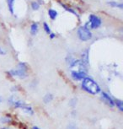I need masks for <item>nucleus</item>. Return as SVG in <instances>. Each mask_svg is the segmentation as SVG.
I'll return each mask as SVG.
<instances>
[{
    "mask_svg": "<svg viewBox=\"0 0 123 129\" xmlns=\"http://www.w3.org/2000/svg\"><path fill=\"white\" fill-rule=\"evenodd\" d=\"M82 89L91 95H97L100 92V87L91 78L86 77L82 80Z\"/></svg>",
    "mask_w": 123,
    "mask_h": 129,
    "instance_id": "f257e3e1",
    "label": "nucleus"
},
{
    "mask_svg": "<svg viewBox=\"0 0 123 129\" xmlns=\"http://www.w3.org/2000/svg\"><path fill=\"white\" fill-rule=\"evenodd\" d=\"M8 73L13 77H19L20 79H24L27 76V66L24 63H19L17 69H12L8 71Z\"/></svg>",
    "mask_w": 123,
    "mask_h": 129,
    "instance_id": "f03ea898",
    "label": "nucleus"
},
{
    "mask_svg": "<svg viewBox=\"0 0 123 129\" xmlns=\"http://www.w3.org/2000/svg\"><path fill=\"white\" fill-rule=\"evenodd\" d=\"M78 36L82 41H88L92 38V33L88 28V25L85 24L79 28L78 30Z\"/></svg>",
    "mask_w": 123,
    "mask_h": 129,
    "instance_id": "7ed1b4c3",
    "label": "nucleus"
},
{
    "mask_svg": "<svg viewBox=\"0 0 123 129\" xmlns=\"http://www.w3.org/2000/svg\"><path fill=\"white\" fill-rule=\"evenodd\" d=\"M89 22L90 24L91 29H97L99 28L102 24L101 19L100 17L96 16L95 14H90L89 17Z\"/></svg>",
    "mask_w": 123,
    "mask_h": 129,
    "instance_id": "20e7f679",
    "label": "nucleus"
},
{
    "mask_svg": "<svg viewBox=\"0 0 123 129\" xmlns=\"http://www.w3.org/2000/svg\"><path fill=\"white\" fill-rule=\"evenodd\" d=\"M71 76L74 80H83L87 77V74L84 71H72L71 72Z\"/></svg>",
    "mask_w": 123,
    "mask_h": 129,
    "instance_id": "39448f33",
    "label": "nucleus"
},
{
    "mask_svg": "<svg viewBox=\"0 0 123 129\" xmlns=\"http://www.w3.org/2000/svg\"><path fill=\"white\" fill-rule=\"evenodd\" d=\"M101 99L106 102L107 105H109L110 106H111V107H114V106H115L114 100L106 92H105V91H102L101 92Z\"/></svg>",
    "mask_w": 123,
    "mask_h": 129,
    "instance_id": "423d86ee",
    "label": "nucleus"
},
{
    "mask_svg": "<svg viewBox=\"0 0 123 129\" xmlns=\"http://www.w3.org/2000/svg\"><path fill=\"white\" fill-rule=\"evenodd\" d=\"M21 109L26 113V114H30V115L34 114V111H33V109H32V107H31L30 106H27V105H25V104H24V105L21 107Z\"/></svg>",
    "mask_w": 123,
    "mask_h": 129,
    "instance_id": "0eeeda50",
    "label": "nucleus"
},
{
    "mask_svg": "<svg viewBox=\"0 0 123 129\" xmlns=\"http://www.w3.org/2000/svg\"><path fill=\"white\" fill-rule=\"evenodd\" d=\"M53 98H54V96H53L52 94H51V93H47V94L45 95L44 98H43V102L45 104H48V103H50V102L52 101Z\"/></svg>",
    "mask_w": 123,
    "mask_h": 129,
    "instance_id": "6e6552de",
    "label": "nucleus"
},
{
    "mask_svg": "<svg viewBox=\"0 0 123 129\" xmlns=\"http://www.w3.org/2000/svg\"><path fill=\"white\" fill-rule=\"evenodd\" d=\"M39 27H38V24L36 23H33L30 26V34L32 35H35L37 34Z\"/></svg>",
    "mask_w": 123,
    "mask_h": 129,
    "instance_id": "1a4fd4ad",
    "label": "nucleus"
},
{
    "mask_svg": "<svg viewBox=\"0 0 123 129\" xmlns=\"http://www.w3.org/2000/svg\"><path fill=\"white\" fill-rule=\"evenodd\" d=\"M114 104L115 106H116V107L119 109L120 112H123V101H121V100H114Z\"/></svg>",
    "mask_w": 123,
    "mask_h": 129,
    "instance_id": "9d476101",
    "label": "nucleus"
},
{
    "mask_svg": "<svg viewBox=\"0 0 123 129\" xmlns=\"http://www.w3.org/2000/svg\"><path fill=\"white\" fill-rule=\"evenodd\" d=\"M48 15L52 20H54L57 16V12L54 9H49L48 10Z\"/></svg>",
    "mask_w": 123,
    "mask_h": 129,
    "instance_id": "9b49d317",
    "label": "nucleus"
},
{
    "mask_svg": "<svg viewBox=\"0 0 123 129\" xmlns=\"http://www.w3.org/2000/svg\"><path fill=\"white\" fill-rule=\"evenodd\" d=\"M14 1H15V0H7L8 9H9L10 13L12 14H14Z\"/></svg>",
    "mask_w": 123,
    "mask_h": 129,
    "instance_id": "f8f14e48",
    "label": "nucleus"
},
{
    "mask_svg": "<svg viewBox=\"0 0 123 129\" xmlns=\"http://www.w3.org/2000/svg\"><path fill=\"white\" fill-rule=\"evenodd\" d=\"M79 63H80V60L79 59L73 58L68 64H69V67H70V68H74V67H76V66H79Z\"/></svg>",
    "mask_w": 123,
    "mask_h": 129,
    "instance_id": "ddd939ff",
    "label": "nucleus"
},
{
    "mask_svg": "<svg viewBox=\"0 0 123 129\" xmlns=\"http://www.w3.org/2000/svg\"><path fill=\"white\" fill-rule=\"evenodd\" d=\"M24 105V103L21 101V100H16L14 103L13 104V106H14V108H21Z\"/></svg>",
    "mask_w": 123,
    "mask_h": 129,
    "instance_id": "4468645a",
    "label": "nucleus"
},
{
    "mask_svg": "<svg viewBox=\"0 0 123 129\" xmlns=\"http://www.w3.org/2000/svg\"><path fill=\"white\" fill-rule=\"evenodd\" d=\"M11 122V119L8 117H0V123H3V124H7Z\"/></svg>",
    "mask_w": 123,
    "mask_h": 129,
    "instance_id": "2eb2a0df",
    "label": "nucleus"
},
{
    "mask_svg": "<svg viewBox=\"0 0 123 129\" xmlns=\"http://www.w3.org/2000/svg\"><path fill=\"white\" fill-rule=\"evenodd\" d=\"M43 27H44V30H45V31H46V34L50 35L51 33V29H50V27H49V25L47 24V23L44 22V23H43Z\"/></svg>",
    "mask_w": 123,
    "mask_h": 129,
    "instance_id": "dca6fc26",
    "label": "nucleus"
},
{
    "mask_svg": "<svg viewBox=\"0 0 123 129\" xmlns=\"http://www.w3.org/2000/svg\"><path fill=\"white\" fill-rule=\"evenodd\" d=\"M31 8L33 10H38L40 8V4L37 2H32L31 3Z\"/></svg>",
    "mask_w": 123,
    "mask_h": 129,
    "instance_id": "f3484780",
    "label": "nucleus"
},
{
    "mask_svg": "<svg viewBox=\"0 0 123 129\" xmlns=\"http://www.w3.org/2000/svg\"><path fill=\"white\" fill-rule=\"evenodd\" d=\"M61 5H62V7H63L64 8H65V9H66L67 11H68V12L72 13V14H75V15H78V14H77V13H76L74 10H73V9H72V8H68V7H67V6L65 5V4H63V3H61Z\"/></svg>",
    "mask_w": 123,
    "mask_h": 129,
    "instance_id": "a211bd4d",
    "label": "nucleus"
},
{
    "mask_svg": "<svg viewBox=\"0 0 123 129\" xmlns=\"http://www.w3.org/2000/svg\"><path fill=\"white\" fill-rule=\"evenodd\" d=\"M15 101H16V99H15V96L14 95H11V96L8 98V104H10L11 106H13V104L14 103Z\"/></svg>",
    "mask_w": 123,
    "mask_h": 129,
    "instance_id": "6ab92c4d",
    "label": "nucleus"
},
{
    "mask_svg": "<svg viewBox=\"0 0 123 129\" xmlns=\"http://www.w3.org/2000/svg\"><path fill=\"white\" fill-rule=\"evenodd\" d=\"M76 104H77V99H72V100H70V101H69V105L72 106V107H74L76 106Z\"/></svg>",
    "mask_w": 123,
    "mask_h": 129,
    "instance_id": "aec40b11",
    "label": "nucleus"
},
{
    "mask_svg": "<svg viewBox=\"0 0 123 129\" xmlns=\"http://www.w3.org/2000/svg\"><path fill=\"white\" fill-rule=\"evenodd\" d=\"M68 129H78V128H77V125H76L75 123L72 122V123H69L68 124Z\"/></svg>",
    "mask_w": 123,
    "mask_h": 129,
    "instance_id": "412c9836",
    "label": "nucleus"
},
{
    "mask_svg": "<svg viewBox=\"0 0 123 129\" xmlns=\"http://www.w3.org/2000/svg\"><path fill=\"white\" fill-rule=\"evenodd\" d=\"M118 3H116V2H109L108 3V5L111 6V7H118Z\"/></svg>",
    "mask_w": 123,
    "mask_h": 129,
    "instance_id": "4be33fe9",
    "label": "nucleus"
},
{
    "mask_svg": "<svg viewBox=\"0 0 123 129\" xmlns=\"http://www.w3.org/2000/svg\"><path fill=\"white\" fill-rule=\"evenodd\" d=\"M10 90H11V92L15 93V92H17V91H19V87H18V86H13V87L10 89Z\"/></svg>",
    "mask_w": 123,
    "mask_h": 129,
    "instance_id": "5701e85b",
    "label": "nucleus"
},
{
    "mask_svg": "<svg viewBox=\"0 0 123 129\" xmlns=\"http://www.w3.org/2000/svg\"><path fill=\"white\" fill-rule=\"evenodd\" d=\"M6 53H7V52L3 48L0 47V55H6Z\"/></svg>",
    "mask_w": 123,
    "mask_h": 129,
    "instance_id": "b1692460",
    "label": "nucleus"
},
{
    "mask_svg": "<svg viewBox=\"0 0 123 129\" xmlns=\"http://www.w3.org/2000/svg\"><path fill=\"white\" fill-rule=\"evenodd\" d=\"M49 36H50V39H54L55 38V36H56V35L54 34V33H51L50 35H49Z\"/></svg>",
    "mask_w": 123,
    "mask_h": 129,
    "instance_id": "393cba45",
    "label": "nucleus"
},
{
    "mask_svg": "<svg viewBox=\"0 0 123 129\" xmlns=\"http://www.w3.org/2000/svg\"><path fill=\"white\" fill-rule=\"evenodd\" d=\"M31 129H40V128L36 126H34V127H32V128H31Z\"/></svg>",
    "mask_w": 123,
    "mask_h": 129,
    "instance_id": "a878e982",
    "label": "nucleus"
},
{
    "mask_svg": "<svg viewBox=\"0 0 123 129\" xmlns=\"http://www.w3.org/2000/svg\"><path fill=\"white\" fill-rule=\"evenodd\" d=\"M3 97L0 96V103H2V102H3Z\"/></svg>",
    "mask_w": 123,
    "mask_h": 129,
    "instance_id": "bb28decb",
    "label": "nucleus"
},
{
    "mask_svg": "<svg viewBox=\"0 0 123 129\" xmlns=\"http://www.w3.org/2000/svg\"><path fill=\"white\" fill-rule=\"evenodd\" d=\"M1 129H10V128H2Z\"/></svg>",
    "mask_w": 123,
    "mask_h": 129,
    "instance_id": "cd10ccee",
    "label": "nucleus"
}]
</instances>
